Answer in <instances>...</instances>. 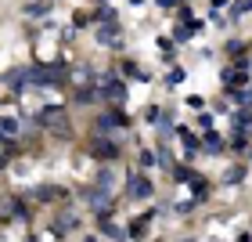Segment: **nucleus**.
Masks as SVG:
<instances>
[{
	"instance_id": "f03ea898",
	"label": "nucleus",
	"mask_w": 252,
	"mask_h": 242,
	"mask_svg": "<svg viewBox=\"0 0 252 242\" xmlns=\"http://www.w3.org/2000/svg\"><path fill=\"white\" fill-rule=\"evenodd\" d=\"M101 98H108V101H123V98H126V83H119V80L105 76V80H101Z\"/></svg>"
},
{
	"instance_id": "39448f33",
	"label": "nucleus",
	"mask_w": 252,
	"mask_h": 242,
	"mask_svg": "<svg viewBox=\"0 0 252 242\" xmlns=\"http://www.w3.org/2000/svg\"><path fill=\"white\" fill-rule=\"evenodd\" d=\"M18 134V123L15 119H0V137H15Z\"/></svg>"
},
{
	"instance_id": "0eeeda50",
	"label": "nucleus",
	"mask_w": 252,
	"mask_h": 242,
	"mask_svg": "<svg viewBox=\"0 0 252 242\" xmlns=\"http://www.w3.org/2000/svg\"><path fill=\"white\" fill-rule=\"evenodd\" d=\"M101 228H105V235H112V239H123V231H119L116 224H108V220H105V224H101Z\"/></svg>"
},
{
	"instance_id": "6e6552de",
	"label": "nucleus",
	"mask_w": 252,
	"mask_h": 242,
	"mask_svg": "<svg viewBox=\"0 0 252 242\" xmlns=\"http://www.w3.org/2000/svg\"><path fill=\"white\" fill-rule=\"evenodd\" d=\"M158 4H166V7H170V4H176V0H158Z\"/></svg>"
},
{
	"instance_id": "7ed1b4c3",
	"label": "nucleus",
	"mask_w": 252,
	"mask_h": 242,
	"mask_svg": "<svg viewBox=\"0 0 252 242\" xmlns=\"http://www.w3.org/2000/svg\"><path fill=\"white\" fill-rule=\"evenodd\" d=\"M126 192H130V199H148V195H152V181L148 177H130Z\"/></svg>"
},
{
	"instance_id": "423d86ee",
	"label": "nucleus",
	"mask_w": 252,
	"mask_h": 242,
	"mask_svg": "<svg viewBox=\"0 0 252 242\" xmlns=\"http://www.w3.org/2000/svg\"><path fill=\"white\" fill-rule=\"evenodd\" d=\"M205 148H209V152H216V148H220V137L213 134V130H209V134H205Z\"/></svg>"
},
{
	"instance_id": "f257e3e1",
	"label": "nucleus",
	"mask_w": 252,
	"mask_h": 242,
	"mask_svg": "<svg viewBox=\"0 0 252 242\" xmlns=\"http://www.w3.org/2000/svg\"><path fill=\"white\" fill-rule=\"evenodd\" d=\"M40 123L51 127V130H65V127H69V112L58 109V105H51V109H43V112H40Z\"/></svg>"
},
{
	"instance_id": "20e7f679",
	"label": "nucleus",
	"mask_w": 252,
	"mask_h": 242,
	"mask_svg": "<svg viewBox=\"0 0 252 242\" xmlns=\"http://www.w3.org/2000/svg\"><path fill=\"white\" fill-rule=\"evenodd\" d=\"M101 123H105V127H123L126 116L123 112H105V116H101Z\"/></svg>"
}]
</instances>
